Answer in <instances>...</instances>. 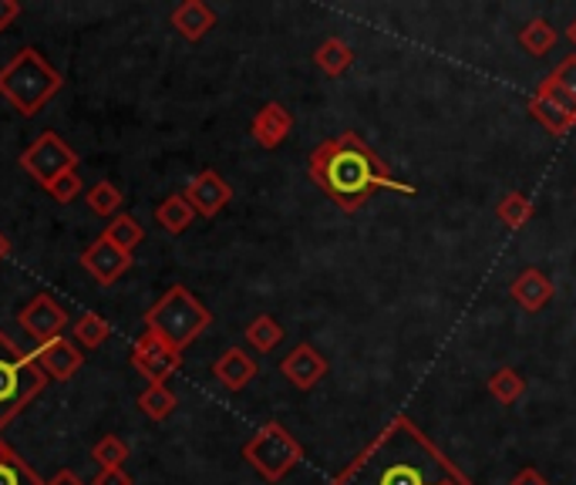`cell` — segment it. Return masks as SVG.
Instances as JSON below:
<instances>
[{
	"label": "cell",
	"instance_id": "44dd1931",
	"mask_svg": "<svg viewBox=\"0 0 576 485\" xmlns=\"http://www.w3.org/2000/svg\"><path fill=\"white\" fill-rule=\"evenodd\" d=\"M556 27L546 21V18H533V21H526L522 31H519V44H522V51L526 55H533V58H543L556 48Z\"/></svg>",
	"mask_w": 576,
	"mask_h": 485
},
{
	"label": "cell",
	"instance_id": "5b68a950",
	"mask_svg": "<svg viewBox=\"0 0 576 485\" xmlns=\"http://www.w3.org/2000/svg\"><path fill=\"white\" fill-rule=\"evenodd\" d=\"M48 384V374L37 361L11 340L8 331H0V431H4Z\"/></svg>",
	"mask_w": 576,
	"mask_h": 485
},
{
	"label": "cell",
	"instance_id": "ac0fdd59",
	"mask_svg": "<svg viewBox=\"0 0 576 485\" xmlns=\"http://www.w3.org/2000/svg\"><path fill=\"white\" fill-rule=\"evenodd\" d=\"M172 27L186 41H203L216 27V14L203 0H183V4L172 11Z\"/></svg>",
	"mask_w": 576,
	"mask_h": 485
},
{
	"label": "cell",
	"instance_id": "52a82bcc",
	"mask_svg": "<svg viewBox=\"0 0 576 485\" xmlns=\"http://www.w3.org/2000/svg\"><path fill=\"white\" fill-rule=\"evenodd\" d=\"M21 169L34 183L48 189L58 175L78 169V155L71 152V146L58 136V131H41V136L21 152Z\"/></svg>",
	"mask_w": 576,
	"mask_h": 485
},
{
	"label": "cell",
	"instance_id": "4316f807",
	"mask_svg": "<svg viewBox=\"0 0 576 485\" xmlns=\"http://www.w3.org/2000/svg\"><path fill=\"white\" fill-rule=\"evenodd\" d=\"M105 236H108L115 246H122L125 253H131V250H136V246L146 240V230H142L131 216H115L112 223H108V230H105Z\"/></svg>",
	"mask_w": 576,
	"mask_h": 485
},
{
	"label": "cell",
	"instance_id": "3957f363",
	"mask_svg": "<svg viewBox=\"0 0 576 485\" xmlns=\"http://www.w3.org/2000/svg\"><path fill=\"white\" fill-rule=\"evenodd\" d=\"M65 88V78L37 48H21L0 68V95L24 118H34Z\"/></svg>",
	"mask_w": 576,
	"mask_h": 485
},
{
	"label": "cell",
	"instance_id": "8fae6325",
	"mask_svg": "<svg viewBox=\"0 0 576 485\" xmlns=\"http://www.w3.org/2000/svg\"><path fill=\"white\" fill-rule=\"evenodd\" d=\"M21 327L37 340V344H48L55 337H61V331L68 327V314H65V307L48 297V293H37L24 311L18 314Z\"/></svg>",
	"mask_w": 576,
	"mask_h": 485
},
{
	"label": "cell",
	"instance_id": "4dcf8cb0",
	"mask_svg": "<svg viewBox=\"0 0 576 485\" xmlns=\"http://www.w3.org/2000/svg\"><path fill=\"white\" fill-rule=\"evenodd\" d=\"M78 193H81V175H78V169L58 175V180L48 186V196H51L55 203H71V199H78Z\"/></svg>",
	"mask_w": 576,
	"mask_h": 485
},
{
	"label": "cell",
	"instance_id": "f1b7e54d",
	"mask_svg": "<svg viewBox=\"0 0 576 485\" xmlns=\"http://www.w3.org/2000/svg\"><path fill=\"white\" fill-rule=\"evenodd\" d=\"M92 459H95L102 469H122V465H125V459H128V446L122 442L118 435H105L102 442H95Z\"/></svg>",
	"mask_w": 576,
	"mask_h": 485
},
{
	"label": "cell",
	"instance_id": "f35d334b",
	"mask_svg": "<svg viewBox=\"0 0 576 485\" xmlns=\"http://www.w3.org/2000/svg\"><path fill=\"white\" fill-rule=\"evenodd\" d=\"M11 253V243H8V236L4 233H0V259H4Z\"/></svg>",
	"mask_w": 576,
	"mask_h": 485
},
{
	"label": "cell",
	"instance_id": "2e32d148",
	"mask_svg": "<svg viewBox=\"0 0 576 485\" xmlns=\"http://www.w3.org/2000/svg\"><path fill=\"white\" fill-rule=\"evenodd\" d=\"M553 280L543 274V270H537V267H529V270H522L516 280H512V287H509V297L522 307L526 314H540L543 307L553 300Z\"/></svg>",
	"mask_w": 576,
	"mask_h": 485
},
{
	"label": "cell",
	"instance_id": "9c48e42d",
	"mask_svg": "<svg viewBox=\"0 0 576 485\" xmlns=\"http://www.w3.org/2000/svg\"><path fill=\"white\" fill-rule=\"evenodd\" d=\"M131 368L142 378H149V384H165L183 368V355L175 347H169L162 337H155L152 331H142L136 344H131Z\"/></svg>",
	"mask_w": 576,
	"mask_h": 485
},
{
	"label": "cell",
	"instance_id": "d4e9b609",
	"mask_svg": "<svg viewBox=\"0 0 576 485\" xmlns=\"http://www.w3.org/2000/svg\"><path fill=\"white\" fill-rule=\"evenodd\" d=\"M175 405H180V399L165 388V384H149L142 394H139V408L146 412V418H152V422H165L172 412H175Z\"/></svg>",
	"mask_w": 576,
	"mask_h": 485
},
{
	"label": "cell",
	"instance_id": "8992f818",
	"mask_svg": "<svg viewBox=\"0 0 576 485\" xmlns=\"http://www.w3.org/2000/svg\"><path fill=\"white\" fill-rule=\"evenodd\" d=\"M243 459L256 469L263 482L277 485L303 462V446L280 422H267V425H260L250 442L243 446Z\"/></svg>",
	"mask_w": 576,
	"mask_h": 485
},
{
	"label": "cell",
	"instance_id": "d590c367",
	"mask_svg": "<svg viewBox=\"0 0 576 485\" xmlns=\"http://www.w3.org/2000/svg\"><path fill=\"white\" fill-rule=\"evenodd\" d=\"M44 485H88V482H81L71 469H61L55 478H48V482H44Z\"/></svg>",
	"mask_w": 576,
	"mask_h": 485
},
{
	"label": "cell",
	"instance_id": "4fadbf2b",
	"mask_svg": "<svg viewBox=\"0 0 576 485\" xmlns=\"http://www.w3.org/2000/svg\"><path fill=\"white\" fill-rule=\"evenodd\" d=\"M31 358L37 361V368L44 374H48V381H71L84 365V355L78 350V344L68 340V337H55L48 344H37V350Z\"/></svg>",
	"mask_w": 576,
	"mask_h": 485
},
{
	"label": "cell",
	"instance_id": "836d02e7",
	"mask_svg": "<svg viewBox=\"0 0 576 485\" xmlns=\"http://www.w3.org/2000/svg\"><path fill=\"white\" fill-rule=\"evenodd\" d=\"M509 485H550V482L543 478V472H540V469H533V465H529V469L516 472Z\"/></svg>",
	"mask_w": 576,
	"mask_h": 485
},
{
	"label": "cell",
	"instance_id": "1f68e13d",
	"mask_svg": "<svg viewBox=\"0 0 576 485\" xmlns=\"http://www.w3.org/2000/svg\"><path fill=\"white\" fill-rule=\"evenodd\" d=\"M563 92L576 102V55H569V58H563L560 65H556V71L550 74Z\"/></svg>",
	"mask_w": 576,
	"mask_h": 485
},
{
	"label": "cell",
	"instance_id": "277c9868",
	"mask_svg": "<svg viewBox=\"0 0 576 485\" xmlns=\"http://www.w3.org/2000/svg\"><path fill=\"white\" fill-rule=\"evenodd\" d=\"M209 324H212V314L199 303V297L193 290H186L183 284L169 287L146 311V331L162 337L169 347L180 350V355Z\"/></svg>",
	"mask_w": 576,
	"mask_h": 485
},
{
	"label": "cell",
	"instance_id": "6da1fadb",
	"mask_svg": "<svg viewBox=\"0 0 576 485\" xmlns=\"http://www.w3.org/2000/svg\"><path fill=\"white\" fill-rule=\"evenodd\" d=\"M331 485H472V478L408 415H394Z\"/></svg>",
	"mask_w": 576,
	"mask_h": 485
},
{
	"label": "cell",
	"instance_id": "7a4b0ae2",
	"mask_svg": "<svg viewBox=\"0 0 576 485\" xmlns=\"http://www.w3.org/2000/svg\"><path fill=\"white\" fill-rule=\"evenodd\" d=\"M307 175L344 212H358L375 193H384V189L402 193V196L418 193L415 186L394 180L388 162L358 136V131H341V136L321 142L310 152Z\"/></svg>",
	"mask_w": 576,
	"mask_h": 485
},
{
	"label": "cell",
	"instance_id": "74e56055",
	"mask_svg": "<svg viewBox=\"0 0 576 485\" xmlns=\"http://www.w3.org/2000/svg\"><path fill=\"white\" fill-rule=\"evenodd\" d=\"M566 41L573 44V48H576V18L569 21V27H566Z\"/></svg>",
	"mask_w": 576,
	"mask_h": 485
},
{
	"label": "cell",
	"instance_id": "7402d4cb",
	"mask_svg": "<svg viewBox=\"0 0 576 485\" xmlns=\"http://www.w3.org/2000/svg\"><path fill=\"white\" fill-rule=\"evenodd\" d=\"M246 340H250L253 350H263V355H270V350L280 347V340H284V327H280L277 317L260 314V317H253V321L246 324Z\"/></svg>",
	"mask_w": 576,
	"mask_h": 485
},
{
	"label": "cell",
	"instance_id": "5bb4252c",
	"mask_svg": "<svg viewBox=\"0 0 576 485\" xmlns=\"http://www.w3.org/2000/svg\"><path fill=\"white\" fill-rule=\"evenodd\" d=\"M280 371L297 391H310V388H318L321 378L327 374V358L314 344H297L290 355L280 361Z\"/></svg>",
	"mask_w": 576,
	"mask_h": 485
},
{
	"label": "cell",
	"instance_id": "f546056e",
	"mask_svg": "<svg viewBox=\"0 0 576 485\" xmlns=\"http://www.w3.org/2000/svg\"><path fill=\"white\" fill-rule=\"evenodd\" d=\"M0 485H44V478L24 459H14L0 465Z\"/></svg>",
	"mask_w": 576,
	"mask_h": 485
},
{
	"label": "cell",
	"instance_id": "ba28073f",
	"mask_svg": "<svg viewBox=\"0 0 576 485\" xmlns=\"http://www.w3.org/2000/svg\"><path fill=\"white\" fill-rule=\"evenodd\" d=\"M526 108L556 139L569 136V131L576 128V102L563 92V88L550 74L537 84V92L529 95Z\"/></svg>",
	"mask_w": 576,
	"mask_h": 485
},
{
	"label": "cell",
	"instance_id": "ffe728a7",
	"mask_svg": "<svg viewBox=\"0 0 576 485\" xmlns=\"http://www.w3.org/2000/svg\"><path fill=\"white\" fill-rule=\"evenodd\" d=\"M314 65L331 74V78H341L350 65H354V48L344 41V37H327L318 44V51H314Z\"/></svg>",
	"mask_w": 576,
	"mask_h": 485
},
{
	"label": "cell",
	"instance_id": "cb8c5ba5",
	"mask_svg": "<svg viewBox=\"0 0 576 485\" xmlns=\"http://www.w3.org/2000/svg\"><path fill=\"white\" fill-rule=\"evenodd\" d=\"M489 394L499 402V405H516L522 399V391H526V378L516 371V368H499L489 374Z\"/></svg>",
	"mask_w": 576,
	"mask_h": 485
},
{
	"label": "cell",
	"instance_id": "9a60e30c",
	"mask_svg": "<svg viewBox=\"0 0 576 485\" xmlns=\"http://www.w3.org/2000/svg\"><path fill=\"white\" fill-rule=\"evenodd\" d=\"M250 131H253V139H256L260 149H280L293 131V115L280 102H267L253 115Z\"/></svg>",
	"mask_w": 576,
	"mask_h": 485
},
{
	"label": "cell",
	"instance_id": "7c38bea8",
	"mask_svg": "<svg viewBox=\"0 0 576 485\" xmlns=\"http://www.w3.org/2000/svg\"><path fill=\"white\" fill-rule=\"evenodd\" d=\"M183 196L189 199V206L196 209V216L212 219V216H219V212H223V209L230 206L233 189H230V183H227L219 172L203 169L199 175H193V180H189V186H186Z\"/></svg>",
	"mask_w": 576,
	"mask_h": 485
},
{
	"label": "cell",
	"instance_id": "8d00e7d4",
	"mask_svg": "<svg viewBox=\"0 0 576 485\" xmlns=\"http://www.w3.org/2000/svg\"><path fill=\"white\" fill-rule=\"evenodd\" d=\"M14 459H21L8 442H0V465H4V462H14Z\"/></svg>",
	"mask_w": 576,
	"mask_h": 485
},
{
	"label": "cell",
	"instance_id": "d6a6232c",
	"mask_svg": "<svg viewBox=\"0 0 576 485\" xmlns=\"http://www.w3.org/2000/svg\"><path fill=\"white\" fill-rule=\"evenodd\" d=\"M92 485H131V475L125 469H102Z\"/></svg>",
	"mask_w": 576,
	"mask_h": 485
},
{
	"label": "cell",
	"instance_id": "603a6c76",
	"mask_svg": "<svg viewBox=\"0 0 576 485\" xmlns=\"http://www.w3.org/2000/svg\"><path fill=\"white\" fill-rule=\"evenodd\" d=\"M533 212H537L533 199L522 196V193H506L496 206V216L503 219L506 230H522L529 219H533Z\"/></svg>",
	"mask_w": 576,
	"mask_h": 485
},
{
	"label": "cell",
	"instance_id": "30bf717a",
	"mask_svg": "<svg viewBox=\"0 0 576 485\" xmlns=\"http://www.w3.org/2000/svg\"><path fill=\"white\" fill-rule=\"evenodd\" d=\"M81 267L92 274V280L95 284H102V287H112V284H118L128 270H131V253H125L122 246H115L105 233L88 246L84 253H81Z\"/></svg>",
	"mask_w": 576,
	"mask_h": 485
},
{
	"label": "cell",
	"instance_id": "83f0119b",
	"mask_svg": "<svg viewBox=\"0 0 576 485\" xmlns=\"http://www.w3.org/2000/svg\"><path fill=\"white\" fill-rule=\"evenodd\" d=\"M122 189L112 186V183H99L88 189V209H92L95 216H115L122 209Z\"/></svg>",
	"mask_w": 576,
	"mask_h": 485
},
{
	"label": "cell",
	"instance_id": "e0dca14e",
	"mask_svg": "<svg viewBox=\"0 0 576 485\" xmlns=\"http://www.w3.org/2000/svg\"><path fill=\"white\" fill-rule=\"evenodd\" d=\"M212 374L219 378V384H223L227 391H243L256 378V361L246 355V350L230 347V350H223V355L216 358Z\"/></svg>",
	"mask_w": 576,
	"mask_h": 485
},
{
	"label": "cell",
	"instance_id": "e575fe53",
	"mask_svg": "<svg viewBox=\"0 0 576 485\" xmlns=\"http://www.w3.org/2000/svg\"><path fill=\"white\" fill-rule=\"evenodd\" d=\"M21 14V4L18 0H0V31H8Z\"/></svg>",
	"mask_w": 576,
	"mask_h": 485
},
{
	"label": "cell",
	"instance_id": "484cf974",
	"mask_svg": "<svg viewBox=\"0 0 576 485\" xmlns=\"http://www.w3.org/2000/svg\"><path fill=\"white\" fill-rule=\"evenodd\" d=\"M71 327H74V344L78 347H102L112 334V324L95 311H84L78 317V324H71Z\"/></svg>",
	"mask_w": 576,
	"mask_h": 485
},
{
	"label": "cell",
	"instance_id": "d6986e66",
	"mask_svg": "<svg viewBox=\"0 0 576 485\" xmlns=\"http://www.w3.org/2000/svg\"><path fill=\"white\" fill-rule=\"evenodd\" d=\"M193 219H196V209L189 206V199L183 193H172L165 196L159 206H155V223L165 230V233H186L193 227Z\"/></svg>",
	"mask_w": 576,
	"mask_h": 485
}]
</instances>
